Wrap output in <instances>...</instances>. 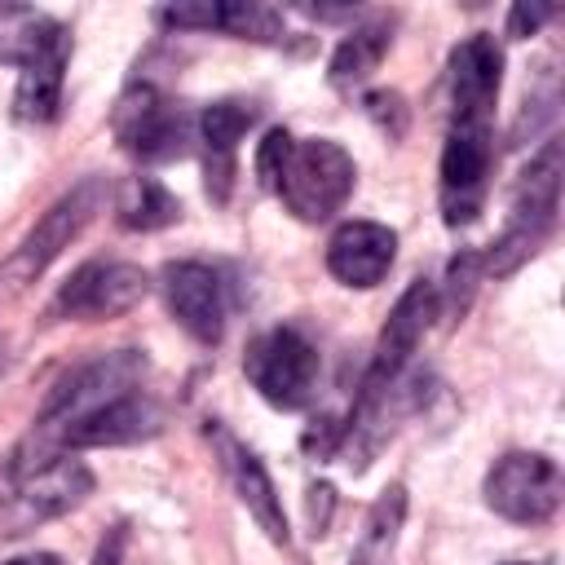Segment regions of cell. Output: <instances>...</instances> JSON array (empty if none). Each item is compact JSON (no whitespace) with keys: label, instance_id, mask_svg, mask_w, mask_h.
<instances>
[{"label":"cell","instance_id":"obj_1","mask_svg":"<svg viewBox=\"0 0 565 565\" xmlns=\"http://www.w3.org/2000/svg\"><path fill=\"white\" fill-rule=\"evenodd\" d=\"M561 177H565V141L561 137H547L543 150L521 168V177L512 185L508 230L481 256L486 274L503 278V274H512L521 260H530L547 243V234L556 225V212H561Z\"/></svg>","mask_w":565,"mask_h":565},{"label":"cell","instance_id":"obj_2","mask_svg":"<svg viewBox=\"0 0 565 565\" xmlns=\"http://www.w3.org/2000/svg\"><path fill=\"white\" fill-rule=\"evenodd\" d=\"M353 181H358V168L349 159V150L331 137H305L296 141L291 137V150L282 159V172L274 181V194L282 199V207L305 221V225H318L327 216H335L349 194H353Z\"/></svg>","mask_w":565,"mask_h":565},{"label":"cell","instance_id":"obj_3","mask_svg":"<svg viewBox=\"0 0 565 565\" xmlns=\"http://www.w3.org/2000/svg\"><path fill=\"white\" fill-rule=\"evenodd\" d=\"M106 199H110L106 177H84V181H75L62 199H53V203L44 207V216H40V221L22 234V243L4 256L0 282H9V287L35 282V278L93 225V216L106 207Z\"/></svg>","mask_w":565,"mask_h":565},{"label":"cell","instance_id":"obj_4","mask_svg":"<svg viewBox=\"0 0 565 565\" xmlns=\"http://www.w3.org/2000/svg\"><path fill=\"white\" fill-rule=\"evenodd\" d=\"M110 128H115V141L124 146V154H132L141 163L181 159L194 141V115L150 79H132L124 88Z\"/></svg>","mask_w":565,"mask_h":565},{"label":"cell","instance_id":"obj_5","mask_svg":"<svg viewBox=\"0 0 565 565\" xmlns=\"http://www.w3.org/2000/svg\"><path fill=\"white\" fill-rule=\"evenodd\" d=\"M243 375L252 380V388L278 406V411H300L313 402L318 393V375H322V353L313 349V340L300 327H269L260 331L247 353H243Z\"/></svg>","mask_w":565,"mask_h":565},{"label":"cell","instance_id":"obj_6","mask_svg":"<svg viewBox=\"0 0 565 565\" xmlns=\"http://www.w3.org/2000/svg\"><path fill=\"white\" fill-rule=\"evenodd\" d=\"M486 508L503 521H516V525H543L556 516L561 508V494H565V481H561V468L552 455L543 450H508L490 463L486 472Z\"/></svg>","mask_w":565,"mask_h":565},{"label":"cell","instance_id":"obj_7","mask_svg":"<svg viewBox=\"0 0 565 565\" xmlns=\"http://www.w3.org/2000/svg\"><path fill=\"white\" fill-rule=\"evenodd\" d=\"M494 168V132L490 119H450L446 146H441V216L450 230L477 221Z\"/></svg>","mask_w":565,"mask_h":565},{"label":"cell","instance_id":"obj_8","mask_svg":"<svg viewBox=\"0 0 565 565\" xmlns=\"http://www.w3.org/2000/svg\"><path fill=\"white\" fill-rule=\"evenodd\" d=\"M141 375H146L141 349L102 353V358L75 366L71 375H62V380L49 388V397H44V406H40V415H35V428H40V433H44V428H66L71 419H79V415H88V411H97V406H106V402H115V397L141 388Z\"/></svg>","mask_w":565,"mask_h":565},{"label":"cell","instance_id":"obj_9","mask_svg":"<svg viewBox=\"0 0 565 565\" xmlns=\"http://www.w3.org/2000/svg\"><path fill=\"white\" fill-rule=\"evenodd\" d=\"M146 291H150V278H146L141 265H132V260H88L62 282L53 309L71 322H106V318H119V313L137 309L146 300Z\"/></svg>","mask_w":565,"mask_h":565},{"label":"cell","instance_id":"obj_10","mask_svg":"<svg viewBox=\"0 0 565 565\" xmlns=\"http://www.w3.org/2000/svg\"><path fill=\"white\" fill-rule=\"evenodd\" d=\"M88 494H93V472L79 459H40L35 468H13L9 534L53 521V516L79 508Z\"/></svg>","mask_w":565,"mask_h":565},{"label":"cell","instance_id":"obj_11","mask_svg":"<svg viewBox=\"0 0 565 565\" xmlns=\"http://www.w3.org/2000/svg\"><path fill=\"white\" fill-rule=\"evenodd\" d=\"M203 437L212 441V455H216V463H221V472H225V481H230V490L238 494V503L247 508V516L265 530V539L269 543H278V547H287V539H291V530H287V516H282V499H278V490H274V481H269V472H265V463L221 424V419H207V428H203Z\"/></svg>","mask_w":565,"mask_h":565},{"label":"cell","instance_id":"obj_12","mask_svg":"<svg viewBox=\"0 0 565 565\" xmlns=\"http://www.w3.org/2000/svg\"><path fill=\"white\" fill-rule=\"evenodd\" d=\"M163 300L177 327L199 344H221L225 335V282L203 260H172L163 265Z\"/></svg>","mask_w":565,"mask_h":565},{"label":"cell","instance_id":"obj_13","mask_svg":"<svg viewBox=\"0 0 565 565\" xmlns=\"http://www.w3.org/2000/svg\"><path fill=\"white\" fill-rule=\"evenodd\" d=\"M433 318H437V287L428 278H415L397 296V305H393V313H388V322L380 331V344H375V358L366 366L362 388H388L397 375H406L411 353L419 349V340L433 327Z\"/></svg>","mask_w":565,"mask_h":565},{"label":"cell","instance_id":"obj_14","mask_svg":"<svg viewBox=\"0 0 565 565\" xmlns=\"http://www.w3.org/2000/svg\"><path fill=\"white\" fill-rule=\"evenodd\" d=\"M163 428V406L132 388L79 419H71L66 428H57V441L71 446V450H88V446H132V441H146Z\"/></svg>","mask_w":565,"mask_h":565},{"label":"cell","instance_id":"obj_15","mask_svg":"<svg viewBox=\"0 0 565 565\" xmlns=\"http://www.w3.org/2000/svg\"><path fill=\"white\" fill-rule=\"evenodd\" d=\"M503 84V49L490 31L468 35L450 53V119H494Z\"/></svg>","mask_w":565,"mask_h":565},{"label":"cell","instance_id":"obj_16","mask_svg":"<svg viewBox=\"0 0 565 565\" xmlns=\"http://www.w3.org/2000/svg\"><path fill=\"white\" fill-rule=\"evenodd\" d=\"M252 124H256V106L243 97H221V102L203 106V115L194 119V141L203 146V185H207L212 203L230 199L238 141L247 137Z\"/></svg>","mask_w":565,"mask_h":565},{"label":"cell","instance_id":"obj_17","mask_svg":"<svg viewBox=\"0 0 565 565\" xmlns=\"http://www.w3.org/2000/svg\"><path fill=\"white\" fill-rule=\"evenodd\" d=\"M397 234L380 221H344L327 243V269L344 287H380L393 269Z\"/></svg>","mask_w":565,"mask_h":565},{"label":"cell","instance_id":"obj_18","mask_svg":"<svg viewBox=\"0 0 565 565\" xmlns=\"http://www.w3.org/2000/svg\"><path fill=\"white\" fill-rule=\"evenodd\" d=\"M66 44H71V35L53 13L31 9V4H0V66L26 71L31 62H40Z\"/></svg>","mask_w":565,"mask_h":565},{"label":"cell","instance_id":"obj_19","mask_svg":"<svg viewBox=\"0 0 565 565\" xmlns=\"http://www.w3.org/2000/svg\"><path fill=\"white\" fill-rule=\"evenodd\" d=\"M402 521H406V486L393 481L366 508V521H362V534H358V547H353L349 565H393L397 561Z\"/></svg>","mask_w":565,"mask_h":565},{"label":"cell","instance_id":"obj_20","mask_svg":"<svg viewBox=\"0 0 565 565\" xmlns=\"http://www.w3.org/2000/svg\"><path fill=\"white\" fill-rule=\"evenodd\" d=\"M66 57H71V44L31 62L22 75H18V88H13V115L22 124H49L62 106V79H66Z\"/></svg>","mask_w":565,"mask_h":565},{"label":"cell","instance_id":"obj_21","mask_svg":"<svg viewBox=\"0 0 565 565\" xmlns=\"http://www.w3.org/2000/svg\"><path fill=\"white\" fill-rule=\"evenodd\" d=\"M388 44H393V26L388 22H362V26H353L335 44V53L327 62V79L335 88H358L380 66V57L388 53Z\"/></svg>","mask_w":565,"mask_h":565},{"label":"cell","instance_id":"obj_22","mask_svg":"<svg viewBox=\"0 0 565 565\" xmlns=\"http://www.w3.org/2000/svg\"><path fill=\"white\" fill-rule=\"evenodd\" d=\"M172 221H181V199L154 181V177H132L119 194V225L132 234H150V230H168Z\"/></svg>","mask_w":565,"mask_h":565},{"label":"cell","instance_id":"obj_23","mask_svg":"<svg viewBox=\"0 0 565 565\" xmlns=\"http://www.w3.org/2000/svg\"><path fill=\"white\" fill-rule=\"evenodd\" d=\"M221 31L234 40H252V44H282L287 40L282 13L269 4H252V0H221Z\"/></svg>","mask_w":565,"mask_h":565},{"label":"cell","instance_id":"obj_24","mask_svg":"<svg viewBox=\"0 0 565 565\" xmlns=\"http://www.w3.org/2000/svg\"><path fill=\"white\" fill-rule=\"evenodd\" d=\"M486 278V265H481V256L477 252H459L450 265H446V287L437 291V313L446 309L450 318H459L468 305H472V296H477V282Z\"/></svg>","mask_w":565,"mask_h":565},{"label":"cell","instance_id":"obj_25","mask_svg":"<svg viewBox=\"0 0 565 565\" xmlns=\"http://www.w3.org/2000/svg\"><path fill=\"white\" fill-rule=\"evenodd\" d=\"M154 22L168 31H221V0L163 4V9H154Z\"/></svg>","mask_w":565,"mask_h":565},{"label":"cell","instance_id":"obj_26","mask_svg":"<svg viewBox=\"0 0 565 565\" xmlns=\"http://www.w3.org/2000/svg\"><path fill=\"white\" fill-rule=\"evenodd\" d=\"M287 150H291V132H287V128H269V132H265V141H260V150H256V177H260V185H265V190H274V181H278V172H282Z\"/></svg>","mask_w":565,"mask_h":565},{"label":"cell","instance_id":"obj_27","mask_svg":"<svg viewBox=\"0 0 565 565\" xmlns=\"http://www.w3.org/2000/svg\"><path fill=\"white\" fill-rule=\"evenodd\" d=\"M366 110H371V119H375L388 137H402V128H406V106H402L397 93H371V97H366Z\"/></svg>","mask_w":565,"mask_h":565},{"label":"cell","instance_id":"obj_28","mask_svg":"<svg viewBox=\"0 0 565 565\" xmlns=\"http://www.w3.org/2000/svg\"><path fill=\"white\" fill-rule=\"evenodd\" d=\"M547 18H552V4H512V9H508V35H512V40H525V35H534Z\"/></svg>","mask_w":565,"mask_h":565},{"label":"cell","instance_id":"obj_29","mask_svg":"<svg viewBox=\"0 0 565 565\" xmlns=\"http://www.w3.org/2000/svg\"><path fill=\"white\" fill-rule=\"evenodd\" d=\"M124 561V525H115L102 543H97V556H93V565H119Z\"/></svg>","mask_w":565,"mask_h":565},{"label":"cell","instance_id":"obj_30","mask_svg":"<svg viewBox=\"0 0 565 565\" xmlns=\"http://www.w3.org/2000/svg\"><path fill=\"white\" fill-rule=\"evenodd\" d=\"M4 565H62L53 552H26V556H13V561H4Z\"/></svg>","mask_w":565,"mask_h":565},{"label":"cell","instance_id":"obj_31","mask_svg":"<svg viewBox=\"0 0 565 565\" xmlns=\"http://www.w3.org/2000/svg\"><path fill=\"white\" fill-rule=\"evenodd\" d=\"M0 366H4V344H0Z\"/></svg>","mask_w":565,"mask_h":565},{"label":"cell","instance_id":"obj_32","mask_svg":"<svg viewBox=\"0 0 565 565\" xmlns=\"http://www.w3.org/2000/svg\"><path fill=\"white\" fill-rule=\"evenodd\" d=\"M508 565H516V561H508Z\"/></svg>","mask_w":565,"mask_h":565}]
</instances>
